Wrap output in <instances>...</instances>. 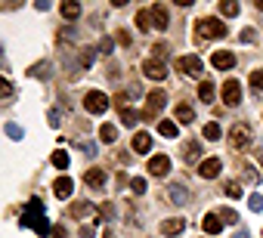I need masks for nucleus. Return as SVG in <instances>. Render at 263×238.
<instances>
[{
  "instance_id": "1",
  "label": "nucleus",
  "mask_w": 263,
  "mask_h": 238,
  "mask_svg": "<svg viewBox=\"0 0 263 238\" xmlns=\"http://www.w3.org/2000/svg\"><path fill=\"white\" fill-rule=\"evenodd\" d=\"M22 226L34 229L38 235H50V232H53L47 213H43V201H40V198H31V201L25 204V210H22Z\"/></svg>"
},
{
  "instance_id": "2",
  "label": "nucleus",
  "mask_w": 263,
  "mask_h": 238,
  "mask_svg": "<svg viewBox=\"0 0 263 238\" xmlns=\"http://www.w3.org/2000/svg\"><path fill=\"white\" fill-rule=\"evenodd\" d=\"M195 31H198V37H208V40L226 37V25H223L220 19H201L198 25H195Z\"/></svg>"
},
{
  "instance_id": "3",
  "label": "nucleus",
  "mask_w": 263,
  "mask_h": 238,
  "mask_svg": "<svg viewBox=\"0 0 263 238\" xmlns=\"http://www.w3.org/2000/svg\"><path fill=\"white\" fill-rule=\"evenodd\" d=\"M84 108L90 115H102V111H109V96L102 93V90H90L84 96Z\"/></svg>"
},
{
  "instance_id": "4",
  "label": "nucleus",
  "mask_w": 263,
  "mask_h": 238,
  "mask_svg": "<svg viewBox=\"0 0 263 238\" xmlns=\"http://www.w3.org/2000/svg\"><path fill=\"white\" fill-rule=\"evenodd\" d=\"M167 105V96L161 93V90H155V93H149L146 96V111H143V118H158L161 115V108Z\"/></svg>"
},
{
  "instance_id": "5",
  "label": "nucleus",
  "mask_w": 263,
  "mask_h": 238,
  "mask_svg": "<svg viewBox=\"0 0 263 238\" xmlns=\"http://www.w3.org/2000/svg\"><path fill=\"white\" fill-rule=\"evenodd\" d=\"M177 71L189 74V77H198L204 71V65H201L198 56H180V59H177Z\"/></svg>"
},
{
  "instance_id": "6",
  "label": "nucleus",
  "mask_w": 263,
  "mask_h": 238,
  "mask_svg": "<svg viewBox=\"0 0 263 238\" xmlns=\"http://www.w3.org/2000/svg\"><path fill=\"white\" fill-rule=\"evenodd\" d=\"M229 142H232V149H245V145L251 142V130H248V124H235V127L229 130Z\"/></svg>"
},
{
  "instance_id": "7",
  "label": "nucleus",
  "mask_w": 263,
  "mask_h": 238,
  "mask_svg": "<svg viewBox=\"0 0 263 238\" xmlns=\"http://www.w3.org/2000/svg\"><path fill=\"white\" fill-rule=\"evenodd\" d=\"M143 71H146V77H152V81H164V77H167V65L161 59H146Z\"/></svg>"
},
{
  "instance_id": "8",
  "label": "nucleus",
  "mask_w": 263,
  "mask_h": 238,
  "mask_svg": "<svg viewBox=\"0 0 263 238\" xmlns=\"http://www.w3.org/2000/svg\"><path fill=\"white\" fill-rule=\"evenodd\" d=\"M149 173H152V176H167V173H170V158H167V155L149 158Z\"/></svg>"
},
{
  "instance_id": "9",
  "label": "nucleus",
  "mask_w": 263,
  "mask_h": 238,
  "mask_svg": "<svg viewBox=\"0 0 263 238\" xmlns=\"http://www.w3.org/2000/svg\"><path fill=\"white\" fill-rule=\"evenodd\" d=\"M223 102H226V105H238V102H242V84H238V81H226L223 84Z\"/></svg>"
},
{
  "instance_id": "10",
  "label": "nucleus",
  "mask_w": 263,
  "mask_h": 238,
  "mask_svg": "<svg viewBox=\"0 0 263 238\" xmlns=\"http://www.w3.org/2000/svg\"><path fill=\"white\" fill-rule=\"evenodd\" d=\"M220 170H223V161H220V158H208V161L198 164V173H201L204 179H214Z\"/></svg>"
},
{
  "instance_id": "11",
  "label": "nucleus",
  "mask_w": 263,
  "mask_h": 238,
  "mask_svg": "<svg viewBox=\"0 0 263 238\" xmlns=\"http://www.w3.org/2000/svg\"><path fill=\"white\" fill-rule=\"evenodd\" d=\"M223 220H220V213H204V220H201V229L208 232V235H217V232H223Z\"/></svg>"
},
{
  "instance_id": "12",
  "label": "nucleus",
  "mask_w": 263,
  "mask_h": 238,
  "mask_svg": "<svg viewBox=\"0 0 263 238\" xmlns=\"http://www.w3.org/2000/svg\"><path fill=\"white\" fill-rule=\"evenodd\" d=\"M211 62H214V68L226 71V68H232V65H235V56H232V53H226V50H217V53L211 56Z\"/></svg>"
},
{
  "instance_id": "13",
  "label": "nucleus",
  "mask_w": 263,
  "mask_h": 238,
  "mask_svg": "<svg viewBox=\"0 0 263 238\" xmlns=\"http://www.w3.org/2000/svg\"><path fill=\"white\" fill-rule=\"evenodd\" d=\"M152 25H155L158 31L167 28V6H164V3H155V6H152Z\"/></svg>"
},
{
  "instance_id": "14",
  "label": "nucleus",
  "mask_w": 263,
  "mask_h": 238,
  "mask_svg": "<svg viewBox=\"0 0 263 238\" xmlns=\"http://www.w3.org/2000/svg\"><path fill=\"white\" fill-rule=\"evenodd\" d=\"M53 192H56V198H68V195L75 192V183H72L68 176H59V179L53 183Z\"/></svg>"
},
{
  "instance_id": "15",
  "label": "nucleus",
  "mask_w": 263,
  "mask_h": 238,
  "mask_svg": "<svg viewBox=\"0 0 263 238\" xmlns=\"http://www.w3.org/2000/svg\"><path fill=\"white\" fill-rule=\"evenodd\" d=\"M183 229H186V220H164V223H161V232H164L167 238L183 235Z\"/></svg>"
},
{
  "instance_id": "16",
  "label": "nucleus",
  "mask_w": 263,
  "mask_h": 238,
  "mask_svg": "<svg viewBox=\"0 0 263 238\" xmlns=\"http://www.w3.org/2000/svg\"><path fill=\"white\" fill-rule=\"evenodd\" d=\"M149 149H152V136H149L146 130H143V133H136V136H133V152L149 155Z\"/></svg>"
},
{
  "instance_id": "17",
  "label": "nucleus",
  "mask_w": 263,
  "mask_h": 238,
  "mask_svg": "<svg viewBox=\"0 0 263 238\" xmlns=\"http://www.w3.org/2000/svg\"><path fill=\"white\" fill-rule=\"evenodd\" d=\"M87 186L90 189H102V186H106V170H99V167L87 170Z\"/></svg>"
},
{
  "instance_id": "18",
  "label": "nucleus",
  "mask_w": 263,
  "mask_h": 238,
  "mask_svg": "<svg viewBox=\"0 0 263 238\" xmlns=\"http://www.w3.org/2000/svg\"><path fill=\"white\" fill-rule=\"evenodd\" d=\"M167 198L174 201V204H186V201H189V192H186V186H180V183H177V186H170V189H167Z\"/></svg>"
},
{
  "instance_id": "19",
  "label": "nucleus",
  "mask_w": 263,
  "mask_h": 238,
  "mask_svg": "<svg viewBox=\"0 0 263 238\" xmlns=\"http://www.w3.org/2000/svg\"><path fill=\"white\" fill-rule=\"evenodd\" d=\"M62 16H65L68 22L77 19V16H81V3H77V0H65V3H62Z\"/></svg>"
},
{
  "instance_id": "20",
  "label": "nucleus",
  "mask_w": 263,
  "mask_h": 238,
  "mask_svg": "<svg viewBox=\"0 0 263 238\" xmlns=\"http://www.w3.org/2000/svg\"><path fill=\"white\" fill-rule=\"evenodd\" d=\"M136 28H140V31L155 28L152 25V9H140V13H136Z\"/></svg>"
},
{
  "instance_id": "21",
  "label": "nucleus",
  "mask_w": 263,
  "mask_h": 238,
  "mask_svg": "<svg viewBox=\"0 0 263 238\" xmlns=\"http://www.w3.org/2000/svg\"><path fill=\"white\" fill-rule=\"evenodd\" d=\"M158 133H161L164 139H177V133H180V130H177V124H174V121H161V124H158Z\"/></svg>"
},
{
  "instance_id": "22",
  "label": "nucleus",
  "mask_w": 263,
  "mask_h": 238,
  "mask_svg": "<svg viewBox=\"0 0 263 238\" xmlns=\"http://www.w3.org/2000/svg\"><path fill=\"white\" fill-rule=\"evenodd\" d=\"M99 139H102V142H115V139H118V127H115V124H102Z\"/></svg>"
},
{
  "instance_id": "23",
  "label": "nucleus",
  "mask_w": 263,
  "mask_h": 238,
  "mask_svg": "<svg viewBox=\"0 0 263 238\" xmlns=\"http://www.w3.org/2000/svg\"><path fill=\"white\" fill-rule=\"evenodd\" d=\"M198 99H201V102H208V105L214 102V84H211V81H201V87H198Z\"/></svg>"
},
{
  "instance_id": "24",
  "label": "nucleus",
  "mask_w": 263,
  "mask_h": 238,
  "mask_svg": "<svg viewBox=\"0 0 263 238\" xmlns=\"http://www.w3.org/2000/svg\"><path fill=\"white\" fill-rule=\"evenodd\" d=\"M220 136H223V130H220V124H217V121H211V124H204V139H220Z\"/></svg>"
},
{
  "instance_id": "25",
  "label": "nucleus",
  "mask_w": 263,
  "mask_h": 238,
  "mask_svg": "<svg viewBox=\"0 0 263 238\" xmlns=\"http://www.w3.org/2000/svg\"><path fill=\"white\" fill-rule=\"evenodd\" d=\"M192 118H195V111H192L189 105H177V121L180 124H192Z\"/></svg>"
},
{
  "instance_id": "26",
  "label": "nucleus",
  "mask_w": 263,
  "mask_h": 238,
  "mask_svg": "<svg viewBox=\"0 0 263 238\" xmlns=\"http://www.w3.org/2000/svg\"><path fill=\"white\" fill-rule=\"evenodd\" d=\"M53 167H59V170L68 167V152H65V149H56V152H53Z\"/></svg>"
},
{
  "instance_id": "27",
  "label": "nucleus",
  "mask_w": 263,
  "mask_h": 238,
  "mask_svg": "<svg viewBox=\"0 0 263 238\" xmlns=\"http://www.w3.org/2000/svg\"><path fill=\"white\" fill-rule=\"evenodd\" d=\"M121 121H124V127H133V124L140 121V115H136V111L127 105V108H121Z\"/></svg>"
},
{
  "instance_id": "28",
  "label": "nucleus",
  "mask_w": 263,
  "mask_h": 238,
  "mask_svg": "<svg viewBox=\"0 0 263 238\" xmlns=\"http://www.w3.org/2000/svg\"><path fill=\"white\" fill-rule=\"evenodd\" d=\"M238 3H232V0H226V3H220V16H226V19H232V16H238Z\"/></svg>"
},
{
  "instance_id": "29",
  "label": "nucleus",
  "mask_w": 263,
  "mask_h": 238,
  "mask_svg": "<svg viewBox=\"0 0 263 238\" xmlns=\"http://www.w3.org/2000/svg\"><path fill=\"white\" fill-rule=\"evenodd\" d=\"M198 155H201L198 142H189V145H186V161H189V164H195V161H198Z\"/></svg>"
},
{
  "instance_id": "30",
  "label": "nucleus",
  "mask_w": 263,
  "mask_h": 238,
  "mask_svg": "<svg viewBox=\"0 0 263 238\" xmlns=\"http://www.w3.org/2000/svg\"><path fill=\"white\" fill-rule=\"evenodd\" d=\"M3 133L9 136V139H22V127H19V124H3Z\"/></svg>"
},
{
  "instance_id": "31",
  "label": "nucleus",
  "mask_w": 263,
  "mask_h": 238,
  "mask_svg": "<svg viewBox=\"0 0 263 238\" xmlns=\"http://www.w3.org/2000/svg\"><path fill=\"white\" fill-rule=\"evenodd\" d=\"M90 210H93V204H87V201H81V204H75V207H72L75 217H87Z\"/></svg>"
},
{
  "instance_id": "32",
  "label": "nucleus",
  "mask_w": 263,
  "mask_h": 238,
  "mask_svg": "<svg viewBox=\"0 0 263 238\" xmlns=\"http://www.w3.org/2000/svg\"><path fill=\"white\" fill-rule=\"evenodd\" d=\"M248 207L254 213H260L263 210V195H248Z\"/></svg>"
},
{
  "instance_id": "33",
  "label": "nucleus",
  "mask_w": 263,
  "mask_h": 238,
  "mask_svg": "<svg viewBox=\"0 0 263 238\" xmlns=\"http://www.w3.org/2000/svg\"><path fill=\"white\" fill-rule=\"evenodd\" d=\"M251 87H254V90H263V68L251 71Z\"/></svg>"
},
{
  "instance_id": "34",
  "label": "nucleus",
  "mask_w": 263,
  "mask_h": 238,
  "mask_svg": "<svg viewBox=\"0 0 263 238\" xmlns=\"http://www.w3.org/2000/svg\"><path fill=\"white\" fill-rule=\"evenodd\" d=\"M130 189H133V195H143V192H146V179H143V176L130 179Z\"/></svg>"
},
{
  "instance_id": "35",
  "label": "nucleus",
  "mask_w": 263,
  "mask_h": 238,
  "mask_svg": "<svg viewBox=\"0 0 263 238\" xmlns=\"http://www.w3.org/2000/svg\"><path fill=\"white\" fill-rule=\"evenodd\" d=\"M223 189H226V195H229V198H242V186H238V183H226Z\"/></svg>"
},
{
  "instance_id": "36",
  "label": "nucleus",
  "mask_w": 263,
  "mask_h": 238,
  "mask_svg": "<svg viewBox=\"0 0 263 238\" xmlns=\"http://www.w3.org/2000/svg\"><path fill=\"white\" fill-rule=\"evenodd\" d=\"M220 220H223V223H235V220H238V213H235V210H229V207H226V210L220 213Z\"/></svg>"
},
{
  "instance_id": "37",
  "label": "nucleus",
  "mask_w": 263,
  "mask_h": 238,
  "mask_svg": "<svg viewBox=\"0 0 263 238\" xmlns=\"http://www.w3.org/2000/svg\"><path fill=\"white\" fill-rule=\"evenodd\" d=\"M9 99H13V84L3 77V102H9Z\"/></svg>"
},
{
  "instance_id": "38",
  "label": "nucleus",
  "mask_w": 263,
  "mask_h": 238,
  "mask_svg": "<svg viewBox=\"0 0 263 238\" xmlns=\"http://www.w3.org/2000/svg\"><path fill=\"white\" fill-rule=\"evenodd\" d=\"M242 40H245V43H254V40H257V34L251 31V28H245V31H242Z\"/></svg>"
},
{
  "instance_id": "39",
  "label": "nucleus",
  "mask_w": 263,
  "mask_h": 238,
  "mask_svg": "<svg viewBox=\"0 0 263 238\" xmlns=\"http://www.w3.org/2000/svg\"><path fill=\"white\" fill-rule=\"evenodd\" d=\"M93 56H96V50H90V47L84 50V68H87V65H93Z\"/></svg>"
},
{
  "instance_id": "40",
  "label": "nucleus",
  "mask_w": 263,
  "mask_h": 238,
  "mask_svg": "<svg viewBox=\"0 0 263 238\" xmlns=\"http://www.w3.org/2000/svg\"><path fill=\"white\" fill-rule=\"evenodd\" d=\"M152 50H155V56H158V59H161V56H167V43H155Z\"/></svg>"
},
{
  "instance_id": "41",
  "label": "nucleus",
  "mask_w": 263,
  "mask_h": 238,
  "mask_svg": "<svg viewBox=\"0 0 263 238\" xmlns=\"http://www.w3.org/2000/svg\"><path fill=\"white\" fill-rule=\"evenodd\" d=\"M50 127H59V108L50 111Z\"/></svg>"
},
{
  "instance_id": "42",
  "label": "nucleus",
  "mask_w": 263,
  "mask_h": 238,
  "mask_svg": "<svg viewBox=\"0 0 263 238\" xmlns=\"http://www.w3.org/2000/svg\"><path fill=\"white\" fill-rule=\"evenodd\" d=\"M245 173H248V179H251V183H257V179H260V173H257V170H254V167H248V170H245Z\"/></svg>"
},
{
  "instance_id": "43",
  "label": "nucleus",
  "mask_w": 263,
  "mask_h": 238,
  "mask_svg": "<svg viewBox=\"0 0 263 238\" xmlns=\"http://www.w3.org/2000/svg\"><path fill=\"white\" fill-rule=\"evenodd\" d=\"M99 53H106V56L112 53V40H109V37H106V40H102V50H99Z\"/></svg>"
},
{
  "instance_id": "44",
  "label": "nucleus",
  "mask_w": 263,
  "mask_h": 238,
  "mask_svg": "<svg viewBox=\"0 0 263 238\" xmlns=\"http://www.w3.org/2000/svg\"><path fill=\"white\" fill-rule=\"evenodd\" d=\"M53 238H65V229H62V226H56V229H53Z\"/></svg>"
},
{
  "instance_id": "45",
  "label": "nucleus",
  "mask_w": 263,
  "mask_h": 238,
  "mask_svg": "<svg viewBox=\"0 0 263 238\" xmlns=\"http://www.w3.org/2000/svg\"><path fill=\"white\" fill-rule=\"evenodd\" d=\"M81 238H93V229H90V226H84V229H81Z\"/></svg>"
},
{
  "instance_id": "46",
  "label": "nucleus",
  "mask_w": 263,
  "mask_h": 238,
  "mask_svg": "<svg viewBox=\"0 0 263 238\" xmlns=\"http://www.w3.org/2000/svg\"><path fill=\"white\" fill-rule=\"evenodd\" d=\"M232 238H251V235H248V232H245V229H238V232H235V235H232Z\"/></svg>"
},
{
  "instance_id": "47",
  "label": "nucleus",
  "mask_w": 263,
  "mask_h": 238,
  "mask_svg": "<svg viewBox=\"0 0 263 238\" xmlns=\"http://www.w3.org/2000/svg\"><path fill=\"white\" fill-rule=\"evenodd\" d=\"M260 164H263V155H260Z\"/></svg>"
}]
</instances>
